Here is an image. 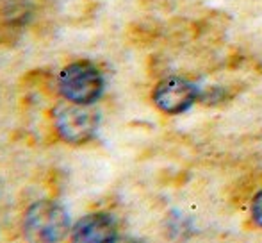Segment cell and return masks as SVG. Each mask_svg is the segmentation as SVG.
<instances>
[{
  "mask_svg": "<svg viewBox=\"0 0 262 243\" xmlns=\"http://www.w3.org/2000/svg\"><path fill=\"white\" fill-rule=\"evenodd\" d=\"M72 229L64 206L50 198L36 200L25 211L24 233L31 243H59Z\"/></svg>",
  "mask_w": 262,
  "mask_h": 243,
  "instance_id": "obj_1",
  "label": "cell"
},
{
  "mask_svg": "<svg viewBox=\"0 0 262 243\" xmlns=\"http://www.w3.org/2000/svg\"><path fill=\"white\" fill-rule=\"evenodd\" d=\"M59 93L73 104L93 106L105 90V79L100 68L91 61H73L61 70L57 79Z\"/></svg>",
  "mask_w": 262,
  "mask_h": 243,
  "instance_id": "obj_2",
  "label": "cell"
},
{
  "mask_svg": "<svg viewBox=\"0 0 262 243\" xmlns=\"http://www.w3.org/2000/svg\"><path fill=\"white\" fill-rule=\"evenodd\" d=\"M54 125L62 141L82 145L95 138L100 125V115L91 106L62 102L54 109Z\"/></svg>",
  "mask_w": 262,
  "mask_h": 243,
  "instance_id": "obj_3",
  "label": "cell"
},
{
  "mask_svg": "<svg viewBox=\"0 0 262 243\" xmlns=\"http://www.w3.org/2000/svg\"><path fill=\"white\" fill-rule=\"evenodd\" d=\"M198 95H200V91L194 86V83L184 79V77H168V79H162L156 86L152 98L154 104L162 113L180 115L196 102Z\"/></svg>",
  "mask_w": 262,
  "mask_h": 243,
  "instance_id": "obj_4",
  "label": "cell"
},
{
  "mask_svg": "<svg viewBox=\"0 0 262 243\" xmlns=\"http://www.w3.org/2000/svg\"><path fill=\"white\" fill-rule=\"evenodd\" d=\"M118 227L109 213H90L72 229V243H114Z\"/></svg>",
  "mask_w": 262,
  "mask_h": 243,
  "instance_id": "obj_5",
  "label": "cell"
},
{
  "mask_svg": "<svg viewBox=\"0 0 262 243\" xmlns=\"http://www.w3.org/2000/svg\"><path fill=\"white\" fill-rule=\"evenodd\" d=\"M252 218L255 220L257 226L262 227V190L252 200Z\"/></svg>",
  "mask_w": 262,
  "mask_h": 243,
  "instance_id": "obj_6",
  "label": "cell"
},
{
  "mask_svg": "<svg viewBox=\"0 0 262 243\" xmlns=\"http://www.w3.org/2000/svg\"><path fill=\"white\" fill-rule=\"evenodd\" d=\"M114 243H141V241L134 240V238H120L118 236L116 240H114Z\"/></svg>",
  "mask_w": 262,
  "mask_h": 243,
  "instance_id": "obj_7",
  "label": "cell"
}]
</instances>
